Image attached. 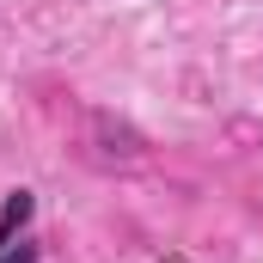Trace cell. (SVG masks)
Masks as SVG:
<instances>
[{"mask_svg": "<svg viewBox=\"0 0 263 263\" xmlns=\"http://www.w3.org/2000/svg\"><path fill=\"white\" fill-rule=\"evenodd\" d=\"M0 263H37V245L25 239V245H12V251H6V257H0Z\"/></svg>", "mask_w": 263, "mask_h": 263, "instance_id": "2", "label": "cell"}, {"mask_svg": "<svg viewBox=\"0 0 263 263\" xmlns=\"http://www.w3.org/2000/svg\"><path fill=\"white\" fill-rule=\"evenodd\" d=\"M31 220H37V196H31V190H6V202H0V257H6L12 245H25Z\"/></svg>", "mask_w": 263, "mask_h": 263, "instance_id": "1", "label": "cell"}]
</instances>
